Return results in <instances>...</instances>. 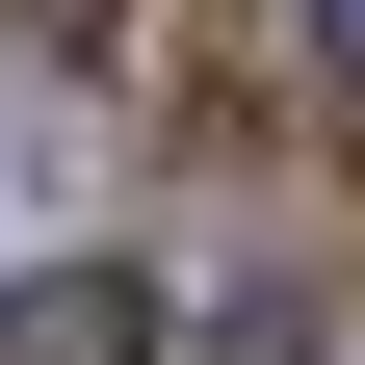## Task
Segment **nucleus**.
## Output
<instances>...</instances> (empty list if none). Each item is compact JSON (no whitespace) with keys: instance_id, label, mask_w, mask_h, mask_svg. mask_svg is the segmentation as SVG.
Segmentation results:
<instances>
[{"instance_id":"f257e3e1","label":"nucleus","mask_w":365,"mask_h":365,"mask_svg":"<svg viewBox=\"0 0 365 365\" xmlns=\"http://www.w3.org/2000/svg\"><path fill=\"white\" fill-rule=\"evenodd\" d=\"M0 365H157V287L130 261H26L0 287Z\"/></svg>"},{"instance_id":"f03ea898","label":"nucleus","mask_w":365,"mask_h":365,"mask_svg":"<svg viewBox=\"0 0 365 365\" xmlns=\"http://www.w3.org/2000/svg\"><path fill=\"white\" fill-rule=\"evenodd\" d=\"M209 365H313V287H287V261H235V287H209Z\"/></svg>"},{"instance_id":"7ed1b4c3","label":"nucleus","mask_w":365,"mask_h":365,"mask_svg":"<svg viewBox=\"0 0 365 365\" xmlns=\"http://www.w3.org/2000/svg\"><path fill=\"white\" fill-rule=\"evenodd\" d=\"M287 26H313V53H339V78H365V0H287Z\"/></svg>"}]
</instances>
